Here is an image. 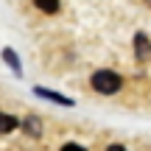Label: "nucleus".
<instances>
[{
	"label": "nucleus",
	"instance_id": "obj_8",
	"mask_svg": "<svg viewBox=\"0 0 151 151\" xmlns=\"http://www.w3.org/2000/svg\"><path fill=\"white\" fill-rule=\"evenodd\" d=\"M59 151H87V148H84V146H78V143H65Z\"/></svg>",
	"mask_w": 151,
	"mask_h": 151
},
{
	"label": "nucleus",
	"instance_id": "obj_9",
	"mask_svg": "<svg viewBox=\"0 0 151 151\" xmlns=\"http://www.w3.org/2000/svg\"><path fill=\"white\" fill-rule=\"evenodd\" d=\"M106 151H126V148L120 146V143H112V146H106Z\"/></svg>",
	"mask_w": 151,
	"mask_h": 151
},
{
	"label": "nucleus",
	"instance_id": "obj_1",
	"mask_svg": "<svg viewBox=\"0 0 151 151\" xmlns=\"http://www.w3.org/2000/svg\"><path fill=\"white\" fill-rule=\"evenodd\" d=\"M92 90L98 92V95H115V92L123 87V78H120L115 70H95L90 78Z\"/></svg>",
	"mask_w": 151,
	"mask_h": 151
},
{
	"label": "nucleus",
	"instance_id": "obj_10",
	"mask_svg": "<svg viewBox=\"0 0 151 151\" xmlns=\"http://www.w3.org/2000/svg\"><path fill=\"white\" fill-rule=\"evenodd\" d=\"M146 3H151V0H146Z\"/></svg>",
	"mask_w": 151,
	"mask_h": 151
},
{
	"label": "nucleus",
	"instance_id": "obj_3",
	"mask_svg": "<svg viewBox=\"0 0 151 151\" xmlns=\"http://www.w3.org/2000/svg\"><path fill=\"white\" fill-rule=\"evenodd\" d=\"M20 129L25 132L28 137H42V120H39L37 115H28V118L20 123Z\"/></svg>",
	"mask_w": 151,
	"mask_h": 151
},
{
	"label": "nucleus",
	"instance_id": "obj_5",
	"mask_svg": "<svg viewBox=\"0 0 151 151\" xmlns=\"http://www.w3.org/2000/svg\"><path fill=\"white\" fill-rule=\"evenodd\" d=\"M3 62L11 67V73H14V76H22V65H20V59H17V53L11 48H3Z\"/></svg>",
	"mask_w": 151,
	"mask_h": 151
},
{
	"label": "nucleus",
	"instance_id": "obj_4",
	"mask_svg": "<svg viewBox=\"0 0 151 151\" xmlns=\"http://www.w3.org/2000/svg\"><path fill=\"white\" fill-rule=\"evenodd\" d=\"M134 53H137V59H148V53H151V42H148V37L146 34H137L134 37Z\"/></svg>",
	"mask_w": 151,
	"mask_h": 151
},
{
	"label": "nucleus",
	"instance_id": "obj_2",
	"mask_svg": "<svg viewBox=\"0 0 151 151\" xmlns=\"http://www.w3.org/2000/svg\"><path fill=\"white\" fill-rule=\"evenodd\" d=\"M34 95H39V98H45V101H53V104H62V106H73V98H67V95H62V92H53V90H45V87H34Z\"/></svg>",
	"mask_w": 151,
	"mask_h": 151
},
{
	"label": "nucleus",
	"instance_id": "obj_6",
	"mask_svg": "<svg viewBox=\"0 0 151 151\" xmlns=\"http://www.w3.org/2000/svg\"><path fill=\"white\" fill-rule=\"evenodd\" d=\"M17 126H20V120H17L14 115H6V112H0V134H9V132H14Z\"/></svg>",
	"mask_w": 151,
	"mask_h": 151
},
{
	"label": "nucleus",
	"instance_id": "obj_7",
	"mask_svg": "<svg viewBox=\"0 0 151 151\" xmlns=\"http://www.w3.org/2000/svg\"><path fill=\"white\" fill-rule=\"evenodd\" d=\"M34 6H37L39 11H45V14H56L59 11V0H34Z\"/></svg>",
	"mask_w": 151,
	"mask_h": 151
}]
</instances>
